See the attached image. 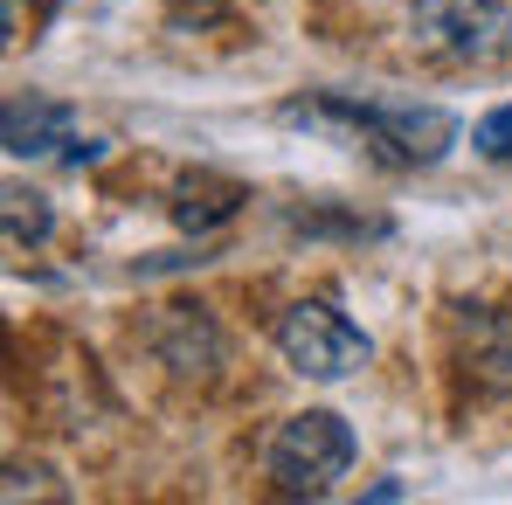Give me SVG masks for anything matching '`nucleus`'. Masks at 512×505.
Segmentation results:
<instances>
[{
    "label": "nucleus",
    "instance_id": "1",
    "mask_svg": "<svg viewBox=\"0 0 512 505\" xmlns=\"http://www.w3.org/2000/svg\"><path fill=\"white\" fill-rule=\"evenodd\" d=\"M291 125H340L381 167H436L457 146V118L443 104H388V97H312L284 111Z\"/></svg>",
    "mask_w": 512,
    "mask_h": 505
},
{
    "label": "nucleus",
    "instance_id": "2",
    "mask_svg": "<svg viewBox=\"0 0 512 505\" xmlns=\"http://www.w3.org/2000/svg\"><path fill=\"white\" fill-rule=\"evenodd\" d=\"M263 471L284 499H326L353 471V429L333 409H305V416H284L263 443Z\"/></svg>",
    "mask_w": 512,
    "mask_h": 505
},
{
    "label": "nucleus",
    "instance_id": "3",
    "mask_svg": "<svg viewBox=\"0 0 512 505\" xmlns=\"http://www.w3.org/2000/svg\"><path fill=\"white\" fill-rule=\"evenodd\" d=\"M409 42L436 63L492 70L512 56V7L506 0H409Z\"/></svg>",
    "mask_w": 512,
    "mask_h": 505
},
{
    "label": "nucleus",
    "instance_id": "4",
    "mask_svg": "<svg viewBox=\"0 0 512 505\" xmlns=\"http://www.w3.org/2000/svg\"><path fill=\"white\" fill-rule=\"evenodd\" d=\"M277 353H284L291 374H305V381H346V374H360V367L374 360V339L360 333L340 305L298 298V305L277 312Z\"/></svg>",
    "mask_w": 512,
    "mask_h": 505
},
{
    "label": "nucleus",
    "instance_id": "5",
    "mask_svg": "<svg viewBox=\"0 0 512 505\" xmlns=\"http://www.w3.org/2000/svg\"><path fill=\"white\" fill-rule=\"evenodd\" d=\"M0 132H7L14 160H42L56 146H77V111L56 104V97H14L7 118H0Z\"/></svg>",
    "mask_w": 512,
    "mask_h": 505
},
{
    "label": "nucleus",
    "instance_id": "6",
    "mask_svg": "<svg viewBox=\"0 0 512 505\" xmlns=\"http://www.w3.org/2000/svg\"><path fill=\"white\" fill-rule=\"evenodd\" d=\"M464 374L485 395H512V312H464Z\"/></svg>",
    "mask_w": 512,
    "mask_h": 505
},
{
    "label": "nucleus",
    "instance_id": "7",
    "mask_svg": "<svg viewBox=\"0 0 512 505\" xmlns=\"http://www.w3.org/2000/svg\"><path fill=\"white\" fill-rule=\"evenodd\" d=\"M243 201H250V194H243L236 180H222V173H194V180L173 187V222H180L187 236H208V229L236 222Z\"/></svg>",
    "mask_w": 512,
    "mask_h": 505
},
{
    "label": "nucleus",
    "instance_id": "8",
    "mask_svg": "<svg viewBox=\"0 0 512 505\" xmlns=\"http://www.w3.org/2000/svg\"><path fill=\"white\" fill-rule=\"evenodd\" d=\"M167 319L180 326V339L160 333L167 367H180V374H201V367H215V360H222V339H215V326H208V312H201V305H194V312H187V305H173Z\"/></svg>",
    "mask_w": 512,
    "mask_h": 505
},
{
    "label": "nucleus",
    "instance_id": "9",
    "mask_svg": "<svg viewBox=\"0 0 512 505\" xmlns=\"http://www.w3.org/2000/svg\"><path fill=\"white\" fill-rule=\"evenodd\" d=\"M0 215H7V243H14V250H42V243L56 236V208H49V194L21 187V180L0 194Z\"/></svg>",
    "mask_w": 512,
    "mask_h": 505
},
{
    "label": "nucleus",
    "instance_id": "10",
    "mask_svg": "<svg viewBox=\"0 0 512 505\" xmlns=\"http://www.w3.org/2000/svg\"><path fill=\"white\" fill-rule=\"evenodd\" d=\"M471 146L492 160V167H512V104H499V111H485L478 125H471Z\"/></svg>",
    "mask_w": 512,
    "mask_h": 505
},
{
    "label": "nucleus",
    "instance_id": "11",
    "mask_svg": "<svg viewBox=\"0 0 512 505\" xmlns=\"http://www.w3.org/2000/svg\"><path fill=\"white\" fill-rule=\"evenodd\" d=\"M49 471H28V464H7V499H28V492H56L63 499V485H42Z\"/></svg>",
    "mask_w": 512,
    "mask_h": 505
},
{
    "label": "nucleus",
    "instance_id": "12",
    "mask_svg": "<svg viewBox=\"0 0 512 505\" xmlns=\"http://www.w3.org/2000/svg\"><path fill=\"white\" fill-rule=\"evenodd\" d=\"M63 160H70V167H90V160H104V139H77Z\"/></svg>",
    "mask_w": 512,
    "mask_h": 505
}]
</instances>
